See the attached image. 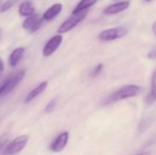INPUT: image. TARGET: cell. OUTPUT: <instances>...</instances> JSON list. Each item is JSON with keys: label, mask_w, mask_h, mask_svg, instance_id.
<instances>
[{"label": "cell", "mask_w": 156, "mask_h": 155, "mask_svg": "<svg viewBox=\"0 0 156 155\" xmlns=\"http://www.w3.org/2000/svg\"><path fill=\"white\" fill-rule=\"evenodd\" d=\"M137 155H150V153L148 152H144V153H138Z\"/></svg>", "instance_id": "obj_23"}, {"label": "cell", "mask_w": 156, "mask_h": 155, "mask_svg": "<svg viewBox=\"0 0 156 155\" xmlns=\"http://www.w3.org/2000/svg\"><path fill=\"white\" fill-rule=\"evenodd\" d=\"M145 101L147 104H152L154 101H156V69H154L152 79H151V88H150V92L148 93Z\"/></svg>", "instance_id": "obj_14"}, {"label": "cell", "mask_w": 156, "mask_h": 155, "mask_svg": "<svg viewBox=\"0 0 156 155\" xmlns=\"http://www.w3.org/2000/svg\"><path fill=\"white\" fill-rule=\"evenodd\" d=\"M146 1H152V0H146Z\"/></svg>", "instance_id": "obj_25"}, {"label": "cell", "mask_w": 156, "mask_h": 155, "mask_svg": "<svg viewBox=\"0 0 156 155\" xmlns=\"http://www.w3.org/2000/svg\"><path fill=\"white\" fill-rule=\"evenodd\" d=\"M43 16L39 14H33L29 16H27L24 22L22 23V27L29 33L37 32L43 24Z\"/></svg>", "instance_id": "obj_6"}, {"label": "cell", "mask_w": 156, "mask_h": 155, "mask_svg": "<svg viewBox=\"0 0 156 155\" xmlns=\"http://www.w3.org/2000/svg\"><path fill=\"white\" fill-rule=\"evenodd\" d=\"M87 14H88V10H84V11H81L80 13L72 14L71 16H69L68 19H66L58 26V34H64V33L70 31L71 29H73L76 26H78L86 17Z\"/></svg>", "instance_id": "obj_3"}, {"label": "cell", "mask_w": 156, "mask_h": 155, "mask_svg": "<svg viewBox=\"0 0 156 155\" xmlns=\"http://www.w3.org/2000/svg\"><path fill=\"white\" fill-rule=\"evenodd\" d=\"M98 0H80L78 5L75 6V8L72 11V14H76V13H80L81 11L84 10H88L89 8H90L91 6H93Z\"/></svg>", "instance_id": "obj_15"}, {"label": "cell", "mask_w": 156, "mask_h": 155, "mask_svg": "<svg viewBox=\"0 0 156 155\" xmlns=\"http://www.w3.org/2000/svg\"><path fill=\"white\" fill-rule=\"evenodd\" d=\"M4 69H5V66H4V62H3V59L0 58V79L4 73Z\"/></svg>", "instance_id": "obj_21"}, {"label": "cell", "mask_w": 156, "mask_h": 155, "mask_svg": "<svg viewBox=\"0 0 156 155\" xmlns=\"http://www.w3.org/2000/svg\"><path fill=\"white\" fill-rule=\"evenodd\" d=\"M115 1H118V0H115Z\"/></svg>", "instance_id": "obj_26"}, {"label": "cell", "mask_w": 156, "mask_h": 155, "mask_svg": "<svg viewBox=\"0 0 156 155\" xmlns=\"http://www.w3.org/2000/svg\"><path fill=\"white\" fill-rule=\"evenodd\" d=\"M126 35H127V29L124 26H116L101 31L99 34L98 38L101 41L107 42V41H112L122 38Z\"/></svg>", "instance_id": "obj_4"}, {"label": "cell", "mask_w": 156, "mask_h": 155, "mask_svg": "<svg viewBox=\"0 0 156 155\" xmlns=\"http://www.w3.org/2000/svg\"><path fill=\"white\" fill-rule=\"evenodd\" d=\"M131 3L130 1H121V2H117L114 4H112L108 6H106L103 10V13L105 15L111 16V15H116L119 14L126 9L129 8Z\"/></svg>", "instance_id": "obj_9"}, {"label": "cell", "mask_w": 156, "mask_h": 155, "mask_svg": "<svg viewBox=\"0 0 156 155\" xmlns=\"http://www.w3.org/2000/svg\"><path fill=\"white\" fill-rule=\"evenodd\" d=\"M62 41H63V37H62L61 34H58L56 36H53L44 46L43 50H42L43 56L44 57H50L52 54H54V52H56V50L61 45Z\"/></svg>", "instance_id": "obj_7"}, {"label": "cell", "mask_w": 156, "mask_h": 155, "mask_svg": "<svg viewBox=\"0 0 156 155\" xmlns=\"http://www.w3.org/2000/svg\"><path fill=\"white\" fill-rule=\"evenodd\" d=\"M35 12H36V8L32 0H25L19 5L18 13L21 16L27 17L35 14Z\"/></svg>", "instance_id": "obj_11"}, {"label": "cell", "mask_w": 156, "mask_h": 155, "mask_svg": "<svg viewBox=\"0 0 156 155\" xmlns=\"http://www.w3.org/2000/svg\"><path fill=\"white\" fill-rule=\"evenodd\" d=\"M1 38H2V30L0 29V40H1Z\"/></svg>", "instance_id": "obj_24"}, {"label": "cell", "mask_w": 156, "mask_h": 155, "mask_svg": "<svg viewBox=\"0 0 156 155\" xmlns=\"http://www.w3.org/2000/svg\"><path fill=\"white\" fill-rule=\"evenodd\" d=\"M48 81H43V82H41V83H39L35 89H33L27 95V97H26V99H25V103H28V102H30V101H32L34 99H36L38 95H40L46 89H47V87H48Z\"/></svg>", "instance_id": "obj_13"}, {"label": "cell", "mask_w": 156, "mask_h": 155, "mask_svg": "<svg viewBox=\"0 0 156 155\" xmlns=\"http://www.w3.org/2000/svg\"><path fill=\"white\" fill-rule=\"evenodd\" d=\"M152 29H153V33L154 34V36L156 37V21L153 24V26H152Z\"/></svg>", "instance_id": "obj_22"}, {"label": "cell", "mask_w": 156, "mask_h": 155, "mask_svg": "<svg viewBox=\"0 0 156 155\" xmlns=\"http://www.w3.org/2000/svg\"><path fill=\"white\" fill-rule=\"evenodd\" d=\"M25 55V48H15L8 58V63L11 67H16L18 65V63L20 62V60L23 58Z\"/></svg>", "instance_id": "obj_12"}, {"label": "cell", "mask_w": 156, "mask_h": 155, "mask_svg": "<svg viewBox=\"0 0 156 155\" xmlns=\"http://www.w3.org/2000/svg\"><path fill=\"white\" fill-rule=\"evenodd\" d=\"M69 138V133L68 132H61L51 143L50 145V150L53 153H59L65 149V147L68 144Z\"/></svg>", "instance_id": "obj_8"}, {"label": "cell", "mask_w": 156, "mask_h": 155, "mask_svg": "<svg viewBox=\"0 0 156 155\" xmlns=\"http://www.w3.org/2000/svg\"><path fill=\"white\" fill-rule=\"evenodd\" d=\"M28 140H29L28 135H21L16 137L14 141H12L6 145L4 151V154L14 155L20 153L26 147L27 143H28Z\"/></svg>", "instance_id": "obj_5"}, {"label": "cell", "mask_w": 156, "mask_h": 155, "mask_svg": "<svg viewBox=\"0 0 156 155\" xmlns=\"http://www.w3.org/2000/svg\"><path fill=\"white\" fill-rule=\"evenodd\" d=\"M62 11V5L60 3H56L52 5H50L42 15L43 19L45 21H50L57 17Z\"/></svg>", "instance_id": "obj_10"}, {"label": "cell", "mask_w": 156, "mask_h": 155, "mask_svg": "<svg viewBox=\"0 0 156 155\" xmlns=\"http://www.w3.org/2000/svg\"><path fill=\"white\" fill-rule=\"evenodd\" d=\"M18 0H7L5 3L2 4V5L0 6V13H5L6 11H8Z\"/></svg>", "instance_id": "obj_16"}, {"label": "cell", "mask_w": 156, "mask_h": 155, "mask_svg": "<svg viewBox=\"0 0 156 155\" xmlns=\"http://www.w3.org/2000/svg\"><path fill=\"white\" fill-rule=\"evenodd\" d=\"M102 69H103V64H99V65H97L94 69H93V70H92V72H91V77H97L98 75H100V73L101 72V70H102Z\"/></svg>", "instance_id": "obj_18"}, {"label": "cell", "mask_w": 156, "mask_h": 155, "mask_svg": "<svg viewBox=\"0 0 156 155\" xmlns=\"http://www.w3.org/2000/svg\"><path fill=\"white\" fill-rule=\"evenodd\" d=\"M141 92H142V87L138 85H134V84L124 85L120 89H118L117 90H115L114 92H112L110 96H108V98L104 101V104L108 105L122 100L133 98L138 96Z\"/></svg>", "instance_id": "obj_1"}, {"label": "cell", "mask_w": 156, "mask_h": 155, "mask_svg": "<svg viewBox=\"0 0 156 155\" xmlns=\"http://www.w3.org/2000/svg\"><path fill=\"white\" fill-rule=\"evenodd\" d=\"M26 69H20L12 76H10L1 86H0V98L9 94L25 78Z\"/></svg>", "instance_id": "obj_2"}, {"label": "cell", "mask_w": 156, "mask_h": 155, "mask_svg": "<svg viewBox=\"0 0 156 155\" xmlns=\"http://www.w3.org/2000/svg\"><path fill=\"white\" fill-rule=\"evenodd\" d=\"M8 139H9V136L7 133H5L0 136V150H2L3 147L6 144V143L8 142Z\"/></svg>", "instance_id": "obj_19"}, {"label": "cell", "mask_w": 156, "mask_h": 155, "mask_svg": "<svg viewBox=\"0 0 156 155\" xmlns=\"http://www.w3.org/2000/svg\"><path fill=\"white\" fill-rule=\"evenodd\" d=\"M148 58H152V59L156 58V48H154L153 50H151V51L149 52V54H148Z\"/></svg>", "instance_id": "obj_20"}, {"label": "cell", "mask_w": 156, "mask_h": 155, "mask_svg": "<svg viewBox=\"0 0 156 155\" xmlns=\"http://www.w3.org/2000/svg\"><path fill=\"white\" fill-rule=\"evenodd\" d=\"M57 103H58V99L57 98H53L52 100H50V101L47 104V106L45 107V110L44 111L46 113H50L54 111V109L56 108L57 106Z\"/></svg>", "instance_id": "obj_17"}]
</instances>
